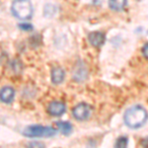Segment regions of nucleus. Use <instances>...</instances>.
Here are the masks:
<instances>
[{
  "mask_svg": "<svg viewBox=\"0 0 148 148\" xmlns=\"http://www.w3.org/2000/svg\"><path fill=\"white\" fill-rule=\"evenodd\" d=\"M148 120L147 111L140 105H135L125 111L123 116L125 123L130 128L136 130L145 125Z\"/></svg>",
  "mask_w": 148,
  "mask_h": 148,
  "instance_id": "nucleus-1",
  "label": "nucleus"
},
{
  "mask_svg": "<svg viewBox=\"0 0 148 148\" xmlns=\"http://www.w3.org/2000/svg\"><path fill=\"white\" fill-rule=\"evenodd\" d=\"M33 5L30 0H14L11 12L20 20H28L33 16Z\"/></svg>",
  "mask_w": 148,
  "mask_h": 148,
  "instance_id": "nucleus-2",
  "label": "nucleus"
},
{
  "mask_svg": "<svg viewBox=\"0 0 148 148\" xmlns=\"http://www.w3.org/2000/svg\"><path fill=\"white\" fill-rule=\"evenodd\" d=\"M23 134L27 137H51L56 134V130L51 126L42 125H30L26 127Z\"/></svg>",
  "mask_w": 148,
  "mask_h": 148,
  "instance_id": "nucleus-3",
  "label": "nucleus"
},
{
  "mask_svg": "<svg viewBox=\"0 0 148 148\" xmlns=\"http://www.w3.org/2000/svg\"><path fill=\"white\" fill-rule=\"evenodd\" d=\"M90 114H91V108L86 103H80V104L76 105L72 110L73 118L81 121L87 120L90 116Z\"/></svg>",
  "mask_w": 148,
  "mask_h": 148,
  "instance_id": "nucleus-4",
  "label": "nucleus"
},
{
  "mask_svg": "<svg viewBox=\"0 0 148 148\" xmlns=\"http://www.w3.org/2000/svg\"><path fill=\"white\" fill-rule=\"evenodd\" d=\"M66 106L63 102L53 101L47 106V113L51 116H60L65 113Z\"/></svg>",
  "mask_w": 148,
  "mask_h": 148,
  "instance_id": "nucleus-5",
  "label": "nucleus"
},
{
  "mask_svg": "<svg viewBox=\"0 0 148 148\" xmlns=\"http://www.w3.org/2000/svg\"><path fill=\"white\" fill-rule=\"evenodd\" d=\"M88 40L90 45L95 47H100L106 42V36L101 32H92L88 36Z\"/></svg>",
  "mask_w": 148,
  "mask_h": 148,
  "instance_id": "nucleus-6",
  "label": "nucleus"
},
{
  "mask_svg": "<svg viewBox=\"0 0 148 148\" xmlns=\"http://www.w3.org/2000/svg\"><path fill=\"white\" fill-rule=\"evenodd\" d=\"M15 97V90L10 86L3 87L0 90V100L5 104H10Z\"/></svg>",
  "mask_w": 148,
  "mask_h": 148,
  "instance_id": "nucleus-7",
  "label": "nucleus"
},
{
  "mask_svg": "<svg viewBox=\"0 0 148 148\" xmlns=\"http://www.w3.org/2000/svg\"><path fill=\"white\" fill-rule=\"evenodd\" d=\"M51 76V81L53 84H60L64 80L65 72H64V70L62 68L54 67V68H52Z\"/></svg>",
  "mask_w": 148,
  "mask_h": 148,
  "instance_id": "nucleus-8",
  "label": "nucleus"
},
{
  "mask_svg": "<svg viewBox=\"0 0 148 148\" xmlns=\"http://www.w3.org/2000/svg\"><path fill=\"white\" fill-rule=\"evenodd\" d=\"M127 5V0H109V7L114 11H121Z\"/></svg>",
  "mask_w": 148,
  "mask_h": 148,
  "instance_id": "nucleus-9",
  "label": "nucleus"
},
{
  "mask_svg": "<svg viewBox=\"0 0 148 148\" xmlns=\"http://www.w3.org/2000/svg\"><path fill=\"white\" fill-rule=\"evenodd\" d=\"M56 126L58 127V130L61 131V133L64 135L70 134L73 130L72 125H71V123H69L68 121H57Z\"/></svg>",
  "mask_w": 148,
  "mask_h": 148,
  "instance_id": "nucleus-10",
  "label": "nucleus"
},
{
  "mask_svg": "<svg viewBox=\"0 0 148 148\" xmlns=\"http://www.w3.org/2000/svg\"><path fill=\"white\" fill-rule=\"evenodd\" d=\"M87 76V71L84 66H79V67H76L74 69V72H73V78L74 80L76 81H82L84 80Z\"/></svg>",
  "mask_w": 148,
  "mask_h": 148,
  "instance_id": "nucleus-11",
  "label": "nucleus"
},
{
  "mask_svg": "<svg viewBox=\"0 0 148 148\" xmlns=\"http://www.w3.org/2000/svg\"><path fill=\"white\" fill-rule=\"evenodd\" d=\"M56 12H57V7L56 5H53V4H47L44 8V15L45 17L47 18L53 17L56 14Z\"/></svg>",
  "mask_w": 148,
  "mask_h": 148,
  "instance_id": "nucleus-12",
  "label": "nucleus"
},
{
  "mask_svg": "<svg viewBox=\"0 0 148 148\" xmlns=\"http://www.w3.org/2000/svg\"><path fill=\"white\" fill-rule=\"evenodd\" d=\"M128 144V138L126 136H121L116 139V147H121V148H125L127 146Z\"/></svg>",
  "mask_w": 148,
  "mask_h": 148,
  "instance_id": "nucleus-13",
  "label": "nucleus"
},
{
  "mask_svg": "<svg viewBox=\"0 0 148 148\" xmlns=\"http://www.w3.org/2000/svg\"><path fill=\"white\" fill-rule=\"evenodd\" d=\"M19 28L23 31H32L33 30V25L29 23H22L19 25Z\"/></svg>",
  "mask_w": 148,
  "mask_h": 148,
  "instance_id": "nucleus-14",
  "label": "nucleus"
},
{
  "mask_svg": "<svg viewBox=\"0 0 148 148\" xmlns=\"http://www.w3.org/2000/svg\"><path fill=\"white\" fill-rule=\"evenodd\" d=\"M142 54L145 58L148 59V42H146V44H145L142 47Z\"/></svg>",
  "mask_w": 148,
  "mask_h": 148,
  "instance_id": "nucleus-15",
  "label": "nucleus"
}]
</instances>
